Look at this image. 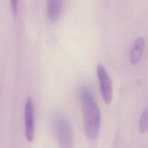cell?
Listing matches in <instances>:
<instances>
[{"label": "cell", "instance_id": "obj_1", "mask_svg": "<svg viewBox=\"0 0 148 148\" xmlns=\"http://www.w3.org/2000/svg\"><path fill=\"white\" fill-rule=\"evenodd\" d=\"M79 98L84 117V130L87 138L95 140L101 126V112L91 89L83 85L79 90Z\"/></svg>", "mask_w": 148, "mask_h": 148}, {"label": "cell", "instance_id": "obj_2", "mask_svg": "<svg viewBox=\"0 0 148 148\" xmlns=\"http://www.w3.org/2000/svg\"><path fill=\"white\" fill-rule=\"evenodd\" d=\"M53 126L59 146L64 148L72 147L73 128L68 117L62 113H57L54 116Z\"/></svg>", "mask_w": 148, "mask_h": 148}, {"label": "cell", "instance_id": "obj_3", "mask_svg": "<svg viewBox=\"0 0 148 148\" xmlns=\"http://www.w3.org/2000/svg\"><path fill=\"white\" fill-rule=\"evenodd\" d=\"M100 90L102 97L106 103H110L113 98V84L112 80L105 68L102 64L97 66Z\"/></svg>", "mask_w": 148, "mask_h": 148}, {"label": "cell", "instance_id": "obj_4", "mask_svg": "<svg viewBox=\"0 0 148 148\" xmlns=\"http://www.w3.org/2000/svg\"><path fill=\"white\" fill-rule=\"evenodd\" d=\"M35 108L32 99L28 97L24 108L25 135L28 142H32L35 136Z\"/></svg>", "mask_w": 148, "mask_h": 148}, {"label": "cell", "instance_id": "obj_5", "mask_svg": "<svg viewBox=\"0 0 148 148\" xmlns=\"http://www.w3.org/2000/svg\"><path fill=\"white\" fill-rule=\"evenodd\" d=\"M62 1L60 0H49L47 2V11L49 18L53 22L58 20L62 10Z\"/></svg>", "mask_w": 148, "mask_h": 148}, {"label": "cell", "instance_id": "obj_6", "mask_svg": "<svg viewBox=\"0 0 148 148\" xmlns=\"http://www.w3.org/2000/svg\"><path fill=\"white\" fill-rule=\"evenodd\" d=\"M144 46L145 39L141 36L137 38L133 43L130 53V61L132 64H136L140 61Z\"/></svg>", "mask_w": 148, "mask_h": 148}, {"label": "cell", "instance_id": "obj_7", "mask_svg": "<svg viewBox=\"0 0 148 148\" xmlns=\"http://www.w3.org/2000/svg\"><path fill=\"white\" fill-rule=\"evenodd\" d=\"M147 120H148V112L147 108L142 112L140 120H139V131L141 134H145L147 130Z\"/></svg>", "mask_w": 148, "mask_h": 148}, {"label": "cell", "instance_id": "obj_8", "mask_svg": "<svg viewBox=\"0 0 148 148\" xmlns=\"http://www.w3.org/2000/svg\"><path fill=\"white\" fill-rule=\"evenodd\" d=\"M10 6L13 14L16 15L18 11V1L16 0L10 1Z\"/></svg>", "mask_w": 148, "mask_h": 148}]
</instances>
